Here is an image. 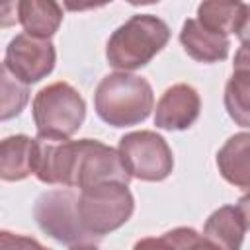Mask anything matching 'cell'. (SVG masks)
Segmentation results:
<instances>
[{"instance_id":"cell-15","label":"cell","mask_w":250,"mask_h":250,"mask_svg":"<svg viewBox=\"0 0 250 250\" xmlns=\"http://www.w3.org/2000/svg\"><path fill=\"white\" fill-rule=\"evenodd\" d=\"M18 21L27 35L49 39L62 21V8L53 0H21L18 2Z\"/></svg>"},{"instance_id":"cell-8","label":"cell","mask_w":250,"mask_h":250,"mask_svg":"<svg viewBox=\"0 0 250 250\" xmlns=\"http://www.w3.org/2000/svg\"><path fill=\"white\" fill-rule=\"evenodd\" d=\"M55 61L57 53L51 39H39L27 33H20L8 43L4 64L12 74H16L29 86L49 76L55 68Z\"/></svg>"},{"instance_id":"cell-20","label":"cell","mask_w":250,"mask_h":250,"mask_svg":"<svg viewBox=\"0 0 250 250\" xmlns=\"http://www.w3.org/2000/svg\"><path fill=\"white\" fill-rule=\"evenodd\" d=\"M18 21V2H0V27H10Z\"/></svg>"},{"instance_id":"cell-2","label":"cell","mask_w":250,"mask_h":250,"mask_svg":"<svg viewBox=\"0 0 250 250\" xmlns=\"http://www.w3.org/2000/svg\"><path fill=\"white\" fill-rule=\"evenodd\" d=\"M154 105V94L146 78L129 72L104 76L94 94L98 117L111 127H131L145 121Z\"/></svg>"},{"instance_id":"cell-17","label":"cell","mask_w":250,"mask_h":250,"mask_svg":"<svg viewBox=\"0 0 250 250\" xmlns=\"http://www.w3.org/2000/svg\"><path fill=\"white\" fill-rule=\"evenodd\" d=\"M133 250H219L203 234L189 227L172 229L160 236H146L135 242Z\"/></svg>"},{"instance_id":"cell-16","label":"cell","mask_w":250,"mask_h":250,"mask_svg":"<svg viewBox=\"0 0 250 250\" xmlns=\"http://www.w3.org/2000/svg\"><path fill=\"white\" fill-rule=\"evenodd\" d=\"M248 152H250V135L238 133L232 135L217 152V166L221 176L240 188L248 189L250 186V170H248Z\"/></svg>"},{"instance_id":"cell-6","label":"cell","mask_w":250,"mask_h":250,"mask_svg":"<svg viewBox=\"0 0 250 250\" xmlns=\"http://www.w3.org/2000/svg\"><path fill=\"white\" fill-rule=\"evenodd\" d=\"M117 154L127 174L143 182L166 180L174 168V156L168 143L154 131H133L123 135Z\"/></svg>"},{"instance_id":"cell-11","label":"cell","mask_w":250,"mask_h":250,"mask_svg":"<svg viewBox=\"0 0 250 250\" xmlns=\"http://www.w3.org/2000/svg\"><path fill=\"white\" fill-rule=\"evenodd\" d=\"M180 43L193 61L207 62V64L225 61L230 49V41L227 35L207 29L193 18L184 21L182 31H180Z\"/></svg>"},{"instance_id":"cell-3","label":"cell","mask_w":250,"mask_h":250,"mask_svg":"<svg viewBox=\"0 0 250 250\" xmlns=\"http://www.w3.org/2000/svg\"><path fill=\"white\" fill-rule=\"evenodd\" d=\"M170 27L152 14L131 16L107 39L105 57L113 68L137 70L148 64L168 43Z\"/></svg>"},{"instance_id":"cell-21","label":"cell","mask_w":250,"mask_h":250,"mask_svg":"<svg viewBox=\"0 0 250 250\" xmlns=\"http://www.w3.org/2000/svg\"><path fill=\"white\" fill-rule=\"evenodd\" d=\"M70 250H98L94 244H82V246H72Z\"/></svg>"},{"instance_id":"cell-14","label":"cell","mask_w":250,"mask_h":250,"mask_svg":"<svg viewBox=\"0 0 250 250\" xmlns=\"http://www.w3.org/2000/svg\"><path fill=\"white\" fill-rule=\"evenodd\" d=\"M225 107L240 127L250 125V70H248L246 43H242L240 53L236 57V64H234V74L227 82Z\"/></svg>"},{"instance_id":"cell-18","label":"cell","mask_w":250,"mask_h":250,"mask_svg":"<svg viewBox=\"0 0 250 250\" xmlns=\"http://www.w3.org/2000/svg\"><path fill=\"white\" fill-rule=\"evenodd\" d=\"M29 102V86L0 64V121L18 117Z\"/></svg>"},{"instance_id":"cell-12","label":"cell","mask_w":250,"mask_h":250,"mask_svg":"<svg viewBox=\"0 0 250 250\" xmlns=\"http://www.w3.org/2000/svg\"><path fill=\"white\" fill-rule=\"evenodd\" d=\"M248 4L244 2H203L197 6V21L207 29L227 35H240L246 41L248 31Z\"/></svg>"},{"instance_id":"cell-10","label":"cell","mask_w":250,"mask_h":250,"mask_svg":"<svg viewBox=\"0 0 250 250\" xmlns=\"http://www.w3.org/2000/svg\"><path fill=\"white\" fill-rule=\"evenodd\" d=\"M248 230V197L215 209L203 227V236L219 250H240Z\"/></svg>"},{"instance_id":"cell-4","label":"cell","mask_w":250,"mask_h":250,"mask_svg":"<svg viewBox=\"0 0 250 250\" xmlns=\"http://www.w3.org/2000/svg\"><path fill=\"white\" fill-rule=\"evenodd\" d=\"M135 209L133 193L125 184L104 182L80 189L76 197L78 223L94 240L123 227Z\"/></svg>"},{"instance_id":"cell-13","label":"cell","mask_w":250,"mask_h":250,"mask_svg":"<svg viewBox=\"0 0 250 250\" xmlns=\"http://www.w3.org/2000/svg\"><path fill=\"white\" fill-rule=\"evenodd\" d=\"M35 139L12 135L0 141V180L20 182L35 172Z\"/></svg>"},{"instance_id":"cell-7","label":"cell","mask_w":250,"mask_h":250,"mask_svg":"<svg viewBox=\"0 0 250 250\" xmlns=\"http://www.w3.org/2000/svg\"><path fill=\"white\" fill-rule=\"evenodd\" d=\"M76 193L72 189H51L37 197L33 215L39 229L51 238L68 244L82 246L96 240L84 232L76 215Z\"/></svg>"},{"instance_id":"cell-5","label":"cell","mask_w":250,"mask_h":250,"mask_svg":"<svg viewBox=\"0 0 250 250\" xmlns=\"http://www.w3.org/2000/svg\"><path fill=\"white\" fill-rule=\"evenodd\" d=\"M84 98L66 82H53L33 98V121L37 137L70 139L84 123Z\"/></svg>"},{"instance_id":"cell-1","label":"cell","mask_w":250,"mask_h":250,"mask_svg":"<svg viewBox=\"0 0 250 250\" xmlns=\"http://www.w3.org/2000/svg\"><path fill=\"white\" fill-rule=\"evenodd\" d=\"M35 176L49 186L90 188L104 182L129 186L131 176L111 146L94 139H43L35 137Z\"/></svg>"},{"instance_id":"cell-19","label":"cell","mask_w":250,"mask_h":250,"mask_svg":"<svg viewBox=\"0 0 250 250\" xmlns=\"http://www.w3.org/2000/svg\"><path fill=\"white\" fill-rule=\"evenodd\" d=\"M0 250H49V248L31 236L0 230Z\"/></svg>"},{"instance_id":"cell-9","label":"cell","mask_w":250,"mask_h":250,"mask_svg":"<svg viewBox=\"0 0 250 250\" xmlns=\"http://www.w3.org/2000/svg\"><path fill=\"white\" fill-rule=\"evenodd\" d=\"M201 111V100L193 86L174 84L156 104L154 125L164 131H184L195 123Z\"/></svg>"}]
</instances>
